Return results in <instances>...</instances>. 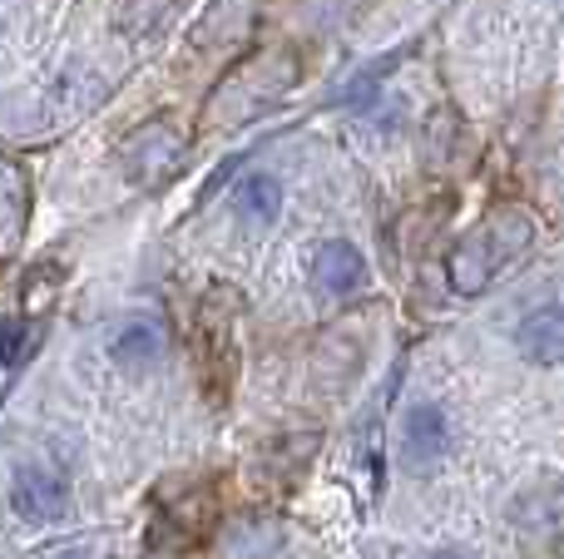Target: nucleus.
<instances>
[{"instance_id":"10","label":"nucleus","mask_w":564,"mask_h":559,"mask_svg":"<svg viewBox=\"0 0 564 559\" xmlns=\"http://www.w3.org/2000/svg\"><path fill=\"white\" fill-rule=\"evenodd\" d=\"M164 347H169V337H164L159 317H129L115 332V342H109V357H115V366H124V372H144V366H154L159 357H164Z\"/></svg>"},{"instance_id":"15","label":"nucleus","mask_w":564,"mask_h":559,"mask_svg":"<svg viewBox=\"0 0 564 559\" xmlns=\"http://www.w3.org/2000/svg\"><path fill=\"white\" fill-rule=\"evenodd\" d=\"M426 559H480L476 550H436V555H426Z\"/></svg>"},{"instance_id":"6","label":"nucleus","mask_w":564,"mask_h":559,"mask_svg":"<svg viewBox=\"0 0 564 559\" xmlns=\"http://www.w3.org/2000/svg\"><path fill=\"white\" fill-rule=\"evenodd\" d=\"M510 525L530 545H560L564 540V475H545V481L525 485L510 501Z\"/></svg>"},{"instance_id":"3","label":"nucleus","mask_w":564,"mask_h":559,"mask_svg":"<svg viewBox=\"0 0 564 559\" xmlns=\"http://www.w3.org/2000/svg\"><path fill=\"white\" fill-rule=\"evenodd\" d=\"M184 154H188V139L169 114L144 119V124H134L119 139V168H124L129 184H144V188L169 184L178 174V164H184Z\"/></svg>"},{"instance_id":"1","label":"nucleus","mask_w":564,"mask_h":559,"mask_svg":"<svg viewBox=\"0 0 564 559\" xmlns=\"http://www.w3.org/2000/svg\"><path fill=\"white\" fill-rule=\"evenodd\" d=\"M535 238V223H530L525 208H496L476 233H466L456 243V253L446 257V277L460 297H480L490 283H496L500 267H510Z\"/></svg>"},{"instance_id":"16","label":"nucleus","mask_w":564,"mask_h":559,"mask_svg":"<svg viewBox=\"0 0 564 559\" xmlns=\"http://www.w3.org/2000/svg\"><path fill=\"white\" fill-rule=\"evenodd\" d=\"M59 559H85V555H79V550H65V555H59Z\"/></svg>"},{"instance_id":"11","label":"nucleus","mask_w":564,"mask_h":559,"mask_svg":"<svg viewBox=\"0 0 564 559\" xmlns=\"http://www.w3.org/2000/svg\"><path fill=\"white\" fill-rule=\"evenodd\" d=\"M282 213V184L273 174H248L234 194V218L248 228V233H263L273 228Z\"/></svg>"},{"instance_id":"8","label":"nucleus","mask_w":564,"mask_h":559,"mask_svg":"<svg viewBox=\"0 0 564 559\" xmlns=\"http://www.w3.org/2000/svg\"><path fill=\"white\" fill-rule=\"evenodd\" d=\"M451 451V421L441 406H411L406 431H401V461L411 471H436Z\"/></svg>"},{"instance_id":"13","label":"nucleus","mask_w":564,"mask_h":559,"mask_svg":"<svg viewBox=\"0 0 564 559\" xmlns=\"http://www.w3.org/2000/svg\"><path fill=\"white\" fill-rule=\"evenodd\" d=\"M30 213V178L15 158L0 154V238H15Z\"/></svg>"},{"instance_id":"4","label":"nucleus","mask_w":564,"mask_h":559,"mask_svg":"<svg viewBox=\"0 0 564 559\" xmlns=\"http://www.w3.org/2000/svg\"><path fill=\"white\" fill-rule=\"evenodd\" d=\"M218 520V501L208 485H184V501H159L154 505V520H149V535L144 545L154 555H169V550H188L198 545Z\"/></svg>"},{"instance_id":"2","label":"nucleus","mask_w":564,"mask_h":559,"mask_svg":"<svg viewBox=\"0 0 564 559\" xmlns=\"http://www.w3.org/2000/svg\"><path fill=\"white\" fill-rule=\"evenodd\" d=\"M194 342H198V376H204L208 396L228 402L238 376V297L234 287H208L198 303V322H194Z\"/></svg>"},{"instance_id":"14","label":"nucleus","mask_w":564,"mask_h":559,"mask_svg":"<svg viewBox=\"0 0 564 559\" xmlns=\"http://www.w3.org/2000/svg\"><path fill=\"white\" fill-rule=\"evenodd\" d=\"M243 79H253V69H238V75L228 79L224 89H218V105H228V99L238 95V85H243ZM288 85H292V75H278V79H258V85H253V109H258V105H268V99H278V95H282V89H288ZM218 105H214V109H218Z\"/></svg>"},{"instance_id":"7","label":"nucleus","mask_w":564,"mask_h":559,"mask_svg":"<svg viewBox=\"0 0 564 559\" xmlns=\"http://www.w3.org/2000/svg\"><path fill=\"white\" fill-rule=\"evenodd\" d=\"M312 287L332 303H347L367 287V257L347 243V238H327V243L312 253Z\"/></svg>"},{"instance_id":"9","label":"nucleus","mask_w":564,"mask_h":559,"mask_svg":"<svg viewBox=\"0 0 564 559\" xmlns=\"http://www.w3.org/2000/svg\"><path fill=\"white\" fill-rule=\"evenodd\" d=\"M516 347H520L525 362H540V366H560L564 362V297L520 317Z\"/></svg>"},{"instance_id":"5","label":"nucleus","mask_w":564,"mask_h":559,"mask_svg":"<svg viewBox=\"0 0 564 559\" xmlns=\"http://www.w3.org/2000/svg\"><path fill=\"white\" fill-rule=\"evenodd\" d=\"M69 505V475L50 461H30L10 475V511L30 525H50L59 520Z\"/></svg>"},{"instance_id":"12","label":"nucleus","mask_w":564,"mask_h":559,"mask_svg":"<svg viewBox=\"0 0 564 559\" xmlns=\"http://www.w3.org/2000/svg\"><path fill=\"white\" fill-rule=\"evenodd\" d=\"M278 540V525L263 520V515H243V520L224 525V540H218V555L224 559H263Z\"/></svg>"}]
</instances>
